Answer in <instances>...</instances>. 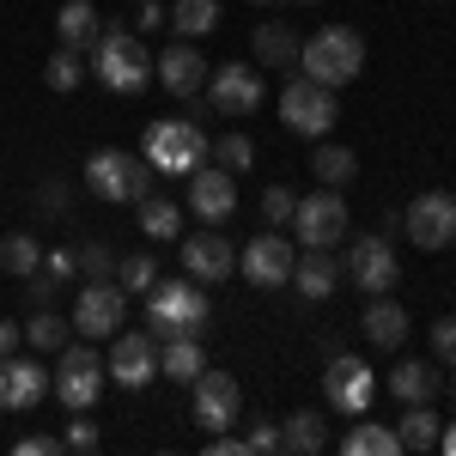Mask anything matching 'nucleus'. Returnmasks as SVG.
I'll list each match as a JSON object with an SVG mask.
<instances>
[{"label": "nucleus", "instance_id": "nucleus-1", "mask_svg": "<svg viewBox=\"0 0 456 456\" xmlns=\"http://www.w3.org/2000/svg\"><path fill=\"white\" fill-rule=\"evenodd\" d=\"M298 68H305V79L335 92V86L359 79V68H365V37L347 31V25H322L316 37L298 43Z\"/></svg>", "mask_w": 456, "mask_h": 456}, {"label": "nucleus", "instance_id": "nucleus-2", "mask_svg": "<svg viewBox=\"0 0 456 456\" xmlns=\"http://www.w3.org/2000/svg\"><path fill=\"white\" fill-rule=\"evenodd\" d=\"M92 73H98V86H110V92H141L146 73H152V49L128 25H104L98 43H92Z\"/></svg>", "mask_w": 456, "mask_h": 456}, {"label": "nucleus", "instance_id": "nucleus-3", "mask_svg": "<svg viewBox=\"0 0 456 456\" xmlns=\"http://www.w3.org/2000/svg\"><path fill=\"white\" fill-rule=\"evenodd\" d=\"M208 152L213 141L195 128V122H183V116H159L152 128H146V165L159 176H189V171H201L208 165Z\"/></svg>", "mask_w": 456, "mask_h": 456}, {"label": "nucleus", "instance_id": "nucleus-4", "mask_svg": "<svg viewBox=\"0 0 456 456\" xmlns=\"http://www.w3.org/2000/svg\"><path fill=\"white\" fill-rule=\"evenodd\" d=\"M201 322H208V292L201 281H159L146 292V329L165 341V335H201Z\"/></svg>", "mask_w": 456, "mask_h": 456}, {"label": "nucleus", "instance_id": "nucleus-5", "mask_svg": "<svg viewBox=\"0 0 456 456\" xmlns=\"http://www.w3.org/2000/svg\"><path fill=\"white\" fill-rule=\"evenodd\" d=\"M152 165H146L141 152H122V146H98L92 159H86V183L104 195V201H116V208H134L141 195H152Z\"/></svg>", "mask_w": 456, "mask_h": 456}, {"label": "nucleus", "instance_id": "nucleus-6", "mask_svg": "<svg viewBox=\"0 0 456 456\" xmlns=\"http://www.w3.org/2000/svg\"><path fill=\"white\" fill-rule=\"evenodd\" d=\"M104 359L98 347H61V365H55V402L68 414H92L98 408V389H104Z\"/></svg>", "mask_w": 456, "mask_h": 456}, {"label": "nucleus", "instance_id": "nucleus-7", "mask_svg": "<svg viewBox=\"0 0 456 456\" xmlns=\"http://www.w3.org/2000/svg\"><path fill=\"white\" fill-rule=\"evenodd\" d=\"M281 122L292 134H305V141H322L329 128H335V92L329 86H316V79H286L281 92Z\"/></svg>", "mask_w": 456, "mask_h": 456}, {"label": "nucleus", "instance_id": "nucleus-8", "mask_svg": "<svg viewBox=\"0 0 456 456\" xmlns=\"http://www.w3.org/2000/svg\"><path fill=\"white\" fill-rule=\"evenodd\" d=\"M347 201H341V189H316V195H298V208H292V232H298V244L305 249H335L341 244V232H347Z\"/></svg>", "mask_w": 456, "mask_h": 456}, {"label": "nucleus", "instance_id": "nucleus-9", "mask_svg": "<svg viewBox=\"0 0 456 456\" xmlns=\"http://www.w3.org/2000/svg\"><path fill=\"white\" fill-rule=\"evenodd\" d=\"M189 389H195L189 414H195L201 432H232V426H238V414H244V389H238L232 371H201Z\"/></svg>", "mask_w": 456, "mask_h": 456}, {"label": "nucleus", "instance_id": "nucleus-10", "mask_svg": "<svg viewBox=\"0 0 456 456\" xmlns=\"http://www.w3.org/2000/svg\"><path fill=\"white\" fill-rule=\"evenodd\" d=\"M341 274H347L353 286H365V292H389V286H395V274H402V262H395L389 238L365 232V238H353V244H347V256H341Z\"/></svg>", "mask_w": 456, "mask_h": 456}, {"label": "nucleus", "instance_id": "nucleus-11", "mask_svg": "<svg viewBox=\"0 0 456 456\" xmlns=\"http://www.w3.org/2000/svg\"><path fill=\"white\" fill-rule=\"evenodd\" d=\"M122 311H128V292L116 281H86L79 305H73V329H79L86 341H110V335L122 329Z\"/></svg>", "mask_w": 456, "mask_h": 456}, {"label": "nucleus", "instance_id": "nucleus-12", "mask_svg": "<svg viewBox=\"0 0 456 456\" xmlns=\"http://www.w3.org/2000/svg\"><path fill=\"white\" fill-rule=\"evenodd\" d=\"M322 395H329V408H341V414H365V408H371V395H378V378H371V365H365V359L335 353V359H329V371H322Z\"/></svg>", "mask_w": 456, "mask_h": 456}, {"label": "nucleus", "instance_id": "nucleus-13", "mask_svg": "<svg viewBox=\"0 0 456 456\" xmlns=\"http://www.w3.org/2000/svg\"><path fill=\"white\" fill-rule=\"evenodd\" d=\"M208 98L219 116H256L262 98H268V86H262V73L244 68V61H232V68H213L208 73Z\"/></svg>", "mask_w": 456, "mask_h": 456}, {"label": "nucleus", "instance_id": "nucleus-14", "mask_svg": "<svg viewBox=\"0 0 456 456\" xmlns=\"http://www.w3.org/2000/svg\"><path fill=\"white\" fill-rule=\"evenodd\" d=\"M408 238L420 249H444L456 238V195H444V189H426V195H414L408 201Z\"/></svg>", "mask_w": 456, "mask_h": 456}, {"label": "nucleus", "instance_id": "nucleus-15", "mask_svg": "<svg viewBox=\"0 0 456 456\" xmlns=\"http://www.w3.org/2000/svg\"><path fill=\"white\" fill-rule=\"evenodd\" d=\"M183 183H189V208H195V219L225 225V219L238 213V183H232V171H225V165H201V171L183 176Z\"/></svg>", "mask_w": 456, "mask_h": 456}, {"label": "nucleus", "instance_id": "nucleus-16", "mask_svg": "<svg viewBox=\"0 0 456 456\" xmlns=\"http://www.w3.org/2000/svg\"><path fill=\"white\" fill-rule=\"evenodd\" d=\"M104 371L122 389H141L146 378L159 371V335H152V329H146V335H122V329H116V347H110Z\"/></svg>", "mask_w": 456, "mask_h": 456}, {"label": "nucleus", "instance_id": "nucleus-17", "mask_svg": "<svg viewBox=\"0 0 456 456\" xmlns=\"http://www.w3.org/2000/svg\"><path fill=\"white\" fill-rule=\"evenodd\" d=\"M152 73H159V86H165L171 98H195V92L208 86V61H201V49H195L189 37H176L165 55H152Z\"/></svg>", "mask_w": 456, "mask_h": 456}, {"label": "nucleus", "instance_id": "nucleus-18", "mask_svg": "<svg viewBox=\"0 0 456 456\" xmlns=\"http://www.w3.org/2000/svg\"><path fill=\"white\" fill-rule=\"evenodd\" d=\"M183 274L201 286H219L238 274V249L225 244L219 232H201V238H183Z\"/></svg>", "mask_w": 456, "mask_h": 456}, {"label": "nucleus", "instance_id": "nucleus-19", "mask_svg": "<svg viewBox=\"0 0 456 456\" xmlns=\"http://www.w3.org/2000/svg\"><path fill=\"white\" fill-rule=\"evenodd\" d=\"M238 262H244V281L249 286H286L298 256H292V244H286V238L262 232V238H249V244H244V256H238Z\"/></svg>", "mask_w": 456, "mask_h": 456}, {"label": "nucleus", "instance_id": "nucleus-20", "mask_svg": "<svg viewBox=\"0 0 456 456\" xmlns=\"http://www.w3.org/2000/svg\"><path fill=\"white\" fill-rule=\"evenodd\" d=\"M49 395V371L37 365V359H0V408L6 414H25V408H37Z\"/></svg>", "mask_w": 456, "mask_h": 456}, {"label": "nucleus", "instance_id": "nucleus-21", "mask_svg": "<svg viewBox=\"0 0 456 456\" xmlns=\"http://www.w3.org/2000/svg\"><path fill=\"white\" fill-rule=\"evenodd\" d=\"M389 395H395L402 408L438 402V365H432V359H402V365H389Z\"/></svg>", "mask_w": 456, "mask_h": 456}, {"label": "nucleus", "instance_id": "nucleus-22", "mask_svg": "<svg viewBox=\"0 0 456 456\" xmlns=\"http://www.w3.org/2000/svg\"><path fill=\"white\" fill-rule=\"evenodd\" d=\"M292 286H298V298H329L335 286H341V262L329 256V249H305L298 262H292Z\"/></svg>", "mask_w": 456, "mask_h": 456}, {"label": "nucleus", "instance_id": "nucleus-23", "mask_svg": "<svg viewBox=\"0 0 456 456\" xmlns=\"http://www.w3.org/2000/svg\"><path fill=\"white\" fill-rule=\"evenodd\" d=\"M365 341L371 347H389V353L408 341V311L389 292H371V305H365Z\"/></svg>", "mask_w": 456, "mask_h": 456}, {"label": "nucleus", "instance_id": "nucleus-24", "mask_svg": "<svg viewBox=\"0 0 456 456\" xmlns=\"http://www.w3.org/2000/svg\"><path fill=\"white\" fill-rule=\"evenodd\" d=\"M159 371L176 378V384H195V378L208 371V353H201L195 335H165V341H159Z\"/></svg>", "mask_w": 456, "mask_h": 456}, {"label": "nucleus", "instance_id": "nucleus-25", "mask_svg": "<svg viewBox=\"0 0 456 456\" xmlns=\"http://www.w3.org/2000/svg\"><path fill=\"white\" fill-rule=\"evenodd\" d=\"M281 444L292 456H316L322 444H329V420H322L316 408H292V414H286V426H281Z\"/></svg>", "mask_w": 456, "mask_h": 456}, {"label": "nucleus", "instance_id": "nucleus-26", "mask_svg": "<svg viewBox=\"0 0 456 456\" xmlns=\"http://www.w3.org/2000/svg\"><path fill=\"white\" fill-rule=\"evenodd\" d=\"M249 49H256V61H262V68H292V61H298V37L286 31L281 19L256 25V43H249Z\"/></svg>", "mask_w": 456, "mask_h": 456}, {"label": "nucleus", "instance_id": "nucleus-27", "mask_svg": "<svg viewBox=\"0 0 456 456\" xmlns=\"http://www.w3.org/2000/svg\"><path fill=\"white\" fill-rule=\"evenodd\" d=\"M55 31H61L68 49H92V43H98V6H92V0H68V6L55 12Z\"/></svg>", "mask_w": 456, "mask_h": 456}, {"label": "nucleus", "instance_id": "nucleus-28", "mask_svg": "<svg viewBox=\"0 0 456 456\" xmlns=\"http://www.w3.org/2000/svg\"><path fill=\"white\" fill-rule=\"evenodd\" d=\"M438 414H432V402H414L408 414H402V426H395V438H402V451H438Z\"/></svg>", "mask_w": 456, "mask_h": 456}, {"label": "nucleus", "instance_id": "nucleus-29", "mask_svg": "<svg viewBox=\"0 0 456 456\" xmlns=\"http://www.w3.org/2000/svg\"><path fill=\"white\" fill-rule=\"evenodd\" d=\"M134 208H141L146 238H183V208H176L171 195H141Z\"/></svg>", "mask_w": 456, "mask_h": 456}, {"label": "nucleus", "instance_id": "nucleus-30", "mask_svg": "<svg viewBox=\"0 0 456 456\" xmlns=\"http://www.w3.org/2000/svg\"><path fill=\"white\" fill-rule=\"evenodd\" d=\"M341 456H402V438L389 432V426H353L347 438H341Z\"/></svg>", "mask_w": 456, "mask_h": 456}, {"label": "nucleus", "instance_id": "nucleus-31", "mask_svg": "<svg viewBox=\"0 0 456 456\" xmlns=\"http://www.w3.org/2000/svg\"><path fill=\"white\" fill-rule=\"evenodd\" d=\"M165 25H176V37H189V43H195V37H208L213 25H219V0H176Z\"/></svg>", "mask_w": 456, "mask_h": 456}, {"label": "nucleus", "instance_id": "nucleus-32", "mask_svg": "<svg viewBox=\"0 0 456 456\" xmlns=\"http://www.w3.org/2000/svg\"><path fill=\"white\" fill-rule=\"evenodd\" d=\"M311 171H316V183H322V189H347L353 171H359V159H353V146H316Z\"/></svg>", "mask_w": 456, "mask_h": 456}, {"label": "nucleus", "instance_id": "nucleus-33", "mask_svg": "<svg viewBox=\"0 0 456 456\" xmlns=\"http://www.w3.org/2000/svg\"><path fill=\"white\" fill-rule=\"evenodd\" d=\"M43 268V249H37V238H25V232H12V238H0V274H37Z\"/></svg>", "mask_w": 456, "mask_h": 456}, {"label": "nucleus", "instance_id": "nucleus-34", "mask_svg": "<svg viewBox=\"0 0 456 456\" xmlns=\"http://www.w3.org/2000/svg\"><path fill=\"white\" fill-rule=\"evenodd\" d=\"M68 329H73V322H61L55 311H37L31 322H25V341H31L37 353H61V347H68Z\"/></svg>", "mask_w": 456, "mask_h": 456}, {"label": "nucleus", "instance_id": "nucleus-35", "mask_svg": "<svg viewBox=\"0 0 456 456\" xmlns=\"http://www.w3.org/2000/svg\"><path fill=\"white\" fill-rule=\"evenodd\" d=\"M116 286H122V292H152V286H159V262H152V256H116Z\"/></svg>", "mask_w": 456, "mask_h": 456}, {"label": "nucleus", "instance_id": "nucleus-36", "mask_svg": "<svg viewBox=\"0 0 456 456\" xmlns=\"http://www.w3.org/2000/svg\"><path fill=\"white\" fill-rule=\"evenodd\" d=\"M73 262H79V274H86V281H116V249L98 244V238L73 249Z\"/></svg>", "mask_w": 456, "mask_h": 456}, {"label": "nucleus", "instance_id": "nucleus-37", "mask_svg": "<svg viewBox=\"0 0 456 456\" xmlns=\"http://www.w3.org/2000/svg\"><path fill=\"white\" fill-rule=\"evenodd\" d=\"M79 79H86V55H79V49H68V43H61V49H55V55H49V86H55V92H73V86H79Z\"/></svg>", "mask_w": 456, "mask_h": 456}, {"label": "nucleus", "instance_id": "nucleus-38", "mask_svg": "<svg viewBox=\"0 0 456 456\" xmlns=\"http://www.w3.org/2000/svg\"><path fill=\"white\" fill-rule=\"evenodd\" d=\"M213 159L225 171H249L256 165V146H249V134H225V141H213Z\"/></svg>", "mask_w": 456, "mask_h": 456}, {"label": "nucleus", "instance_id": "nucleus-39", "mask_svg": "<svg viewBox=\"0 0 456 456\" xmlns=\"http://www.w3.org/2000/svg\"><path fill=\"white\" fill-rule=\"evenodd\" d=\"M292 208H298V195H292L286 183H274V189L262 195V219H268V225H292Z\"/></svg>", "mask_w": 456, "mask_h": 456}, {"label": "nucleus", "instance_id": "nucleus-40", "mask_svg": "<svg viewBox=\"0 0 456 456\" xmlns=\"http://www.w3.org/2000/svg\"><path fill=\"white\" fill-rule=\"evenodd\" d=\"M432 359L438 365H456V316H438L432 322Z\"/></svg>", "mask_w": 456, "mask_h": 456}, {"label": "nucleus", "instance_id": "nucleus-41", "mask_svg": "<svg viewBox=\"0 0 456 456\" xmlns=\"http://www.w3.org/2000/svg\"><path fill=\"white\" fill-rule=\"evenodd\" d=\"M55 274H49V268H37V274H25V298H31V305H55Z\"/></svg>", "mask_w": 456, "mask_h": 456}, {"label": "nucleus", "instance_id": "nucleus-42", "mask_svg": "<svg viewBox=\"0 0 456 456\" xmlns=\"http://www.w3.org/2000/svg\"><path fill=\"white\" fill-rule=\"evenodd\" d=\"M61 444H68V451H98V426L86 420V414H73V426H68Z\"/></svg>", "mask_w": 456, "mask_h": 456}, {"label": "nucleus", "instance_id": "nucleus-43", "mask_svg": "<svg viewBox=\"0 0 456 456\" xmlns=\"http://www.w3.org/2000/svg\"><path fill=\"white\" fill-rule=\"evenodd\" d=\"M249 451H286V444H281V426H274V420H256V426H249Z\"/></svg>", "mask_w": 456, "mask_h": 456}, {"label": "nucleus", "instance_id": "nucleus-44", "mask_svg": "<svg viewBox=\"0 0 456 456\" xmlns=\"http://www.w3.org/2000/svg\"><path fill=\"white\" fill-rule=\"evenodd\" d=\"M43 268H49L55 281H73V274H79V262H73V249H49V256H43Z\"/></svg>", "mask_w": 456, "mask_h": 456}, {"label": "nucleus", "instance_id": "nucleus-45", "mask_svg": "<svg viewBox=\"0 0 456 456\" xmlns=\"http://www.w3.org/2000/svg\"><path fill=\"white\" fill-rule=\"evenodd\" d=\"M12 451H19V456H55V451H61V438H43V432H31V438H19Z\"/></svg>", "mask_w": 456, "mask_h": 456}, {"label": "nucleus", "instance_id": "nucleus-46", "mask_svg": "<svg viewBox=\"0 0 456 456\" xmlns=\"http://www.w3.org/2000/svg\"><path fill=\"white\" fill-rule=\"evenodd\" d=\"M165 19H171V12H165V6H159V0H146L141 12H134V25H141V31H159V25H165Z\"/></svg>", "mask_w": 456, "mask_h": 456}, {"label": "nucleus", "instance_id": "nucleus-47", "mask_svg": "<svg viewBox=\"0 0 456 456\" xmlns=\"http://www.w3.org/2000/svg\"><path fill=\"white\" fill-rule=\"evenodd\" d=\"M19 341H25V329H19V322H6V316H0V359H6V353L19 347Z\"/></svg>", "mask_w": 456, "mask_h": 456}, {"label": "nucleus", "instance_id": "nucleus-48", "mask_svg": "<svg viewBox=\"0 0 456 456\" xmlns=\"http://www.w3.org/2000/svg\"><path fill=\"white\" fill-rule=\"evenodd\" d=\"M43 208L61 219V213H68V189H61V183H49V189H43Z\"/></svg>", "mask_w": 456, "mask_h": 456}, {"label": "nucleus", "instance_id": "nucleus-49", "mask_svg": "<svg viewBox=\"0 0 456 456\" xmlns=\"http://www.w3.org/2000/svg\"><path fill=\"white\" fill-rule=\"evenodd\" d=\"M438 451H451V456H456V426H444V432H438Z\"/></svg>", "mask_w": 456, "mask_h": 456}, {"label": "nucleus", "instance_id": "nucleus-50", "mask_svg": "<svg viewBox=\"0 0 456 456\" xmlns=\"http://www.w3.org/2000/svg\"><path fill=\"white\" fill-rule=\"evenodd\" d=\"M249 6H274V0H249Z\"/></svg>", "mask_w": 456, "mask_h": 456}, {"label": "nucleus", "instance_id": "nucleus-51", "mask_svg": "<svg viewBox=\"0 0 456 456\" xmlns=\"http://www.w3.org/2000/svg\"><path fill=\"white\" fill-rule=\"evenodd\" d=\"M292 6H316V0H292Z\"/></svg>", "mask_w": 456, "mask_h": 456}, {"label": "nucleus", "instance_id": "nucleus-52", "mask_svg": "<svg viewBox=\"0 0 456 456\" xmlns=\"http://www.w3.org/2000/svg\"><path fill=\"white\" fill-rule=\"evenodd\" d=\"M451 395H456V378H451Z\"/></svg>", "mask_w": 456, "mask_h": 456}]
</instances>
